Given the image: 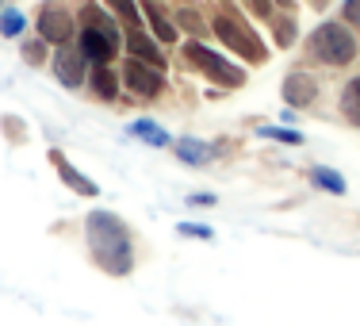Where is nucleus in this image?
I'll return each mask as SVG.
<instances>
[{"mask_svg":"<svg viewBox=\"0 0 360 326\" xmlns=\"http://www.w3.org/2000/svg\"><path fill=\"white\" fill-rule=\"evenodd\" d=\"M84 234H89V250H92V257H96V265L104 272H111V277H127V272H131V265H134L131 234H127V227L111 215V211L89 215Z\"/></svg>","mask_w":360,"mask_h":326,"instance_id":"nucleus-1","label":"nucleus"},{"mask_svg":"<svg viewBox=\"0 0 360 326\" xmlns=\"http://www.w3.org/2000/svg\"><path fill=\"white\" fill-rule=\"evenodd\" d=\"M307 50H311V58L322 65H349L356 58V39H353V31L341 27V23H322V27L307 39Z\"/></svg>","mask_w":360,"mask_h":326,"instance_id":"nucleus-2","label":"nucleus"},{"mask_svg":"<svg viewBox=\"0 0 360 326\" xmlns=\"http://www.w3.org/2000/svg\"><path fill=\"white\" fill-rule=\"evenodd\" d=\"M184 54L192 58V62L200 65V70L211 77V81L226 84V89H238V84H245V73L238 70V65H230L222 54H215V50H207L203 42H188V50H184Z\"/></svg>","mask_w":360,"mask_h":326,"instance_id":"nucleus-3","label":"nucleus"},{"mask_svg":"<svg viewBox=\"0 0 360 326\" xmlns=\"http://www.w3.org/2000/svg\"><path fill=\"white\" fill-rule=\"evenodd\" d=\"M115 50H119V39L108 23H89V27L81 31V54L89 58V62L108 65L111 58H115Z\"/></svg>","mask_w":360,"mask_h":326,"instance_id":"nucleus-4","label":"nucleus"},{"mask_svg":"<svg viewBox=\"0 0 360 326\" xmlns=\"http://www.w3.org/2000/svg\"><path fill=\"white\" fill-rule=\"evenodd\" d=\"M215 35L226 42L230 50H238L242 58H250V62H261V58H264V46L253 39V31L250 27H238V23L226 20V15H219V20H215Z\"/></svg>","mask_w":360,"mask_h":326,"instance_id":"nucleus-5","label":"nucleus"},{"mask_svg":"<svg viewBox=\"0 0 360 326\" xmlns=\"http://www.w3.org/2000/svg\"><path fill=\"white\" fill-rule=\"evenodd\" d=\"M123 81L131 92H139V96H161L165 92V77H161L158 65H146L142 58H131V62L123 65Z\"/></svg>","mask_w":360,"mask_h":326,"instance_id":"nucleus-6","label":"nucleus"},{"mask_svg":"<svg viewBox=\"0 0 360 326\" xmlns=\"http://www.w3.org/2000/svg\"><path fill=\"white\" fill-rule=\"evenodd\" d=\"M39 35H42V42H58V46H62V42L73 35V15L58 4H46L39 12Z\"/></svg>","mask_w":360,"mask_h":326,"instance_id":"nucleus-7","label":"nucleus"},{"mask_svg":"<svg viewBox=\"0 0 360 326\" xmlns=\"http://www.w3.org/2000/svg\"><path fill=\"white\" fill-rule=\"evenodd\" d=\"M54 73H58V81H62V84L77 89V84L84 81V54H81V50H58Z\"/></svg>","mask_w":360,"mask_h":326,"instance_id":"nucleus-8","label":"nucleus"},{"mask_svg":"<svg viewBox=\"0 0 360 326\" xmlns=\"http://www.w3.org/2000/svg\"><path fill=\"white\" fill-rule=\"evenodd\" d=\"M314 96H319V84H314V77L291 73L288 81H284V100H288L291 108H307Z\"/></svg>","mask_w":360,"mask_h":326,"instance_id":"nucleus-9","label":"nucleus"},{"mask_svg":"<svg viewBox=\"0 0 360 326\" xmlns=\"http://www.w3.org/2000/svg\"><path fill=\"white\" fill-rule=\"evenodd\" d=\"M127 46H131V54H134V58H142L146 65H158V70L165 65V54L158 50V42L146 39L139 27H131V35H127Z\"/></svg>","mask_w":360,"mask_h":326,"instance_id":"nucleus-10","label":"nucleus"},{"mask_svg":"<svg viewBox=\"0 0 360 326\" xmlns=\"http://www.w3.org/2000/svg\"><path fill=\"white\" fill-rule=\"evenodd\" d=\"M50 161H54V169H58V173L65 177V184H70L73 192H81V196H96V192H100V188L89 181V177H81V173H77V169H73L70 161L62 158V153H54V158H50Z\"/></svg>","mask_w":360,"mask_h":326,"instance_id":"nucleus-11","label":"nucleus"},{"mask_svg":"<svg viewBox=\"0 0 360 326\" xmlns=\"http://www.w3.org/2000/svg\"><path fill=\"white\" fill-rule=\"evenodd\" d=\"M341 115L353 127H360V77H353V81L341 89Z\"/></svg>","mask_w":360,"mask_h":326,"instance_id":"nucleus-12","label":"nucleus"},{"mask_svg":"<svg viewBox=\"0 0 360 326\" xmlns=\"http://www.w3.org/2000/svg\"><path fill=\"white\" fill-rule=\"evenodd\" d=\"M142 12H146V20H150L153 35H158L161 42H173V39H176V27H173V23H169L165 15H161V12H158V8L150 4V0H146V8H142Z\"/></svg>","mask_w":360,"mask_h":326,"instance_id":"nucleus-13","label":"nucleus"},{"mask_svg":"<svg viewBox=\"0 0 360 326\" xmlns=\"http://www.w3.org/2000/svg\"><path fill=\"white\" fill-rule=\"evenodd\" d=\"M176 153H180V161H188V165H203V161L211 158V146H203L195 139H180Z\"/></svg>","mask_w":360,"mask_h":326,"instance_id":"nucleus-14","label":"nucleus"},{"mask_svg":"<svg viewBox=\"0 0 360 326\" xmlns=\"http://www.w3.org/2000/svg\"><path fill=\"white\" fill-rule=\"evenodd\" d=\"M311 181L314 184H319L322 188V192H333V196H341V192H345V177H341V173H333V169H311Z\"/></svg>","mask_w":360,"mask_h":326,"instance_id":"nucleus-15","label":"nucleus"},{"mask_svg":"<svg viewBox=\"0 0 360 326\" xmlns=\"http://www.w3.org/2000/svg\"><path fill=\"white\" fill-rule=\"evenodd\" d=\"M92 84H96V92L104 100H111L119 92V81H115V73L108 70V65H96V73H92Z\"/></svg>","mask_w":360,"mask_h":326,"instance_id":"nucleus-16","label":"nucleus"},{"mask_svg":"<svg viewBox=\"0 0 360 326\" xmlns=\"http://www.w3.org/2000/svg\"><path fill=\"white\" fill-rule=\"evenodd\" d=\"M108 4H111V12H115L127 27H139V8H134L131 0H108Z\"/></svg>","mask_w":360,"mask_h":326,"instance_id":"nucleus-17","label":"nucleus"},{"mask_svg":"<svg viewBox=\"0 0 360 326\" xmlns=\"http://www.w3.org/2000/svg\"><path fill=\"white\" fill-rule=\"evenodd\" d=\"M134 134H139V139H146V142H153V146H165V142H169V134L158 131V127H150L146 119H139V123H134Z\"/></svg>","mask_w":360,"mask_h":326,"instance_id":"nucleus-18","label":"nucleus"},{"mask_svg":"<svg viewBox=\"0 0 360 326\" xmlns=\"http://www.w3.org/2000/svg\"><path fill=\"white\" fill-rule=\"evenodd\" d=\"M23 31V15L20 12H4L0 15V35H20Z\"/></svg>","mask_w":360,"mask_h":326,"instance_id":"nucleus-19","label":"nucleus"},{"mask_svg":"<svg viewBox=\"0 0 360 326\" xmlns=\"http://www.w3.org/2000/svg\"><path fill=\"white\" fill-rule=\"evenodd\" d=\"M261 134H264V139H280V142H291V146H295V142H303V139H299L295 131H280V127H261Z\"/></svg>","mask_w":360,"mask_h":326,"instance_id":"nucleus-20","label":"nucleus"},{"mask_svg":"<svg viewBox=\"0 0 360 326\" xmlns=\"http://www.w3.org/2000/svg\"><path fill=\"white\" fill-rule=\"evenodd\" d=\"M180 23H184V27H192V35H207V27L200 23V15H192V12H180Z\"/></svg>","mask_w":360,"mask_h":326,"instance_id":"nucleus-21","label":"nucleus"},{"mask_svg":"<svg viewBox=\"0 0 360 326\" xmlns=\"http://www.w3.org/2000/svg\"><path fill=\"white\" fill-rule=\"evenodd\" d=\"M180 234L184 238H211L207 227H195V222H180Z\"/></svg>","mask_w":360,"mask_h":326,"instance_id":"nucleus-22","label":"nucleus"},{"mask_svg":"<svg viewBox=\"0 0 360 326\" xmlns=\"http://www.w3.org/2000/svg\"><path fill=\"white\" fill-rule=\"evenodd\" d=\"M291 31H295V27H291V20H280V23H276V42H280V46H288V42L295 39Z\"/></svg>","mask_w":360,"mask_h":326,"instance_id":"nucleus-23","label":"nucleus"},{"mask_svg":"<svg viewBox=\"0 0 360 326\" xmlns=\"http://www.w3.org/2000/svg\"><path fill=\"white\" fill-rule=\"evenodd\" d=\"M345 20L353 27H360V0H345Z\"/></svg>","mask_w":360,"mask_h":326,"instance_id":"nucleus-24","label":"nucleus"},{"mask_svg":"<svg viewBox=\"0 0 360 326\" xmlns=\"http://www.w3.org/2000/svg\"><path fill=\"white\" fill-rule=\"evenodd\" d=\"M23 58H31V62H42V42H27V46H23Z\"/></svg>","mask_w":360,"mask_h":326,"instance_id":"nucleus-25","label":"nucleus"},{"mask_svg":"<svg viewBox=\"0 0 360 326\" xmlns=\"http://www.w3.org/2000/svg\"><path fill=\"white\" fill-rule=\"evenodd\" d=\"M257 4V12H269V0H253Z\"/></svg>","mask_w":360,"mask_h":326,"instance_id":"nucleus-26","label":"nucleus"},{"mask_svg":"<svg viewBox=\"0 0 360 326\" xmlns=\"http://www.w3.org/2000/svg\"><path fill=\"white\" fill-rule=\"evenodd\" d=\"M276 4H284V8H291V4H295V0H276Z\"/></svg>","mask_w":360,"mask_h":326,"instance_id":"nucleus-27","label":"nucleus"}]
</instances>
